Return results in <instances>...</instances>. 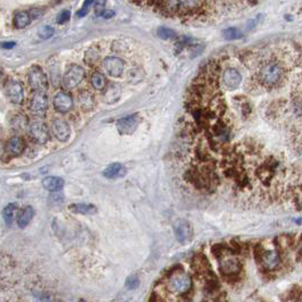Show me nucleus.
<instances>
[{"label":"nucleus","mask_w":302,"mask_h":302,"mask_svg":"<svg viewBox=\"0 0 302 302\" xmlns=\"http://www.w3.org/2000/svg\"><path fill=\"white\" fill-rule=\"evenodd\" d=\"M284 74V67L279 61L268 60L265 61L258 70V81L264 86L273 88L283 81Z\"/></svg>","instance_id":"1"},{"label":"nucleus","mask_w":302,"mask_h":302,"mask_svg":"<svg viewBox=\"0 0 302 302\" xmlns=\"http://www.w3.org/2000/svg\"><path fill=\"white\" fill-rule=\"evenodd\" d=\"M168 285L170 291H173L174 293L183 294L191 290L192 279L185 273H175L170 276Z\"/></svg>","instance_id":"2"},{"label":"nucleus","mask_w":302,"mask_h":302,"mask_svg":"<svg viewBox=\"0 0 302 302\" xmlns=\"http://www.w3.org/2000/svg\"><path fill=\"white\" fill-rule=\"evenodd\" d=\"M83 79H84V70L79 65H72L65 73L61 84L64 89L72 90L76 88Z\"/></svg>","instance_id":"3"},{"label":"nucleus","mask_w":302,"mask_h":302,"mask_svg":"<svg viewBox=\"0 0 302 302\" xmlns=\"http://www.w3.org/2000/svg\"><path fill=\"white\" fill-rule=\"evenodd\" d=\"M28 84L35 92H45L48 90V80L39 66H33L27 75Z\"/></svg>","instance_id":"4"},{"label":"nucleus","mask_w":302,"mask_h":302,"mask_svg":"<svg viewBox=\"0 0 302 302\" xmlns=\"http://www.w3.org/2000/svg\"><path fill=\"white\" fill-rule=\"evenodd\" d=\"M28 131H30V136L32 137L36 143L45 144L48 142L50 134L49 130L45 123L41 121H33L28 126Z\"/></svg>","instance_id":"5"},{"label":"nucleus","mask_w":302,"mask_h":302,"mask_svg":"<svg viewBox=\"0 0 302 302\" xmlns=\"http://www.w3.org/2000/svg\"><path fill=\"white\" fill-rule=\"evenodd\" d=\"M220 268L224 275H236L240 272L238 258L231 253H221L220 256Z\"/></svg>","instance_id":"6"},{"label":"nucleus","mask_w":302,"mask_h":302,"mask_svg":"<svg viewBox=\"0 0 302 302\" xmlns=\"http://www.w3.org/2000/svg\"><path fill=\"white\" fill-rule=\"evenodd\" d=\"M28 108L33 115L41 116L45 114L48 109V98L45 92H34L32 94L30 103H28Z\"/></svg>","instance_id":"7"},{"label":"nucleus","mask_w":302,"mask_h":302,"mask_svg":"<svg viewBox=\"0 0 302 302\" xmlns=\"http://www.w3.org/2000/svg\"><path fill=\"white\" fill-rule=\"evenodd\" d=\"M141 122V118L139 115H130L127 117L121 118L117 122V130L121 134H124V136H129V134H132L134 131L137 129Z\"/></svg>","instance_id":"8"},{"label":"nucleus","mask_w":302,"mask_h":302,"mask_svg":"<svg viewBox=\"0 0 302 302\" xmlns=\"http://www.w3.org/2000/svg\"><path fill=\"white\" fill-rule=\"evenodd\" d=\"M5 91H6V96L9 98V100L12 101V103L16 105L23 104L24 92L20 82L10 80V81L6 83Z\"/></svg>","instance_id":"9"},{"label":"nucleus","mask_w":302,"mask_h":302,"mask_svg":"<svg viewBox=\"0 0 302 302\" xmlns=\"http://www.w3.org/2000/svg\"><path fill=\"white\" fill-rule=\"evenodd\" d=\"M174 232H175L176 239L178 242L181 243H188L191 241L192 239V227L190 223H188L187 220H178L174 224Z\"/></svg>","instance_id":"10"},{"label":"nucleus","mask_w":302,"mask_h":302,"mask_svg":"<svg viewBox=\"0 0 302 302\" xmlns=\"http://www.w3.org/2000/svg\"><path fill=\"white\" fill-rule=\"evenodd\" d=\"M52 131L53 134L57 140L65 142L70 139L71 136V127L64 119H55L52 123Z\"/></svg>","instance_id":"11"},{"label":"nucleus","mask_w":302,"mask_h":302,"mask_svg":"<svg viewBox=\"0 0 302 302\" xmlns=\"http://www.w3.org/2000/svg\"><path fill=\"white\" fill-rule=\"evenodd\" d=\"M54 107L58 112H61V114L70 111L73 107V99L71 94L64 92V91L58 92L54 98Z\"/></svg>","instance_id":"12"},{"label":"nucleus","mask_w":302,"mask_h":302,"mask_svg":"<svg viewBox=\"0 0 302 302\" xmlns=\"http://www.w3.org/2000/svg\"><path fill=\"white\" fill-rule=\"evenodd\" d=\"M104 67L109 75L112 78H117V76H121L124 71V61L118 57H107L104 60Z\"/></svg>","instance_id":"13"},{"label":"nucleus","mask_w":302,"mask_h":302,"mask_svg":"<svg viewBox=\"0 0 302 302\" xmlns=\"http://www.w3.org/2000/svg\"><path fill=\"white\" fill-rule=\"evenodd\" d=\"M223 82L228 90H235L242 82V75L235 68H227L223 74Z\"/></svg>","instance_id":"14"},{"label":"nucleus","mask_w":302,"mask_h":302,"mask_svg":"<svg viewBox=\"0 0 302 302\" xmlns=\"http://www.w3.org/2000/svg\"><path fill=\"white\" fill-rule=\"evenodd\" d=\"M25 149V142L24 140L20 137H13L12 139L7 141L6 144V151L7 154L10 156H20Z\"/></svg>","instance_id":"15"},{"label":"nucleus","mask_w":302,"mask_h":302,"mask_svg":"<svg viewBox=\"0 0 302 302\" xmlns=\"http://www.w3.org/2000/svg\"><path fill=\"white\" fill-rule=\"evenodd\" d=\"M261 261H263L264 267L266 269H269V271L275 269L279 264V256H278L277 251H275V250L265 251V252L263 253V256H261Z\"/></svg>","instance_id":"16"},{"label":"nucleus","mask_w":302,"mask_h":302,"mask_svg":"<svg viewBox=\"0 0 302 302\" xmlns=\"http://www.w3.org/2000/svg\"><path fill=\"white\" fill-rule=\"evenodd\" d=\"M104 176L106 178H110V180H115V178H121L126 174V168L122 164L115 163L109 165L106 169L104 170Z\"/></svg>","instance_id":"17"},{"label":"nucleus","mask_w":302,"mask_h":302,"mask_svg":"<svg viewBox=\"0 0 302 302\" xmlns=\"http://www.w3.org/2000/svg\"><path fill=\"white\" fill-rule=\"evenodd\" d=\"M65 182L63 178L58 176H48L42 181V185L46 190L50 192H58L63 190Z\"/></svg>","instance_id":"18"},{"label":"nucleus","mask_w":302,"mask_h":302,"mask_svg":"<svg viewBox=\"0 0 302 302\" xmlns=\"http://www.w3.org/2000/svg\"><path fill=\"white\" fill-rule=\"evenodd\" d=\"M33 216H34L33 208H32V207H30V206L25 207V208L21 210L20 214H18V216H17L18 226L22 227V228L27 227L28 223L31 221L32 218H33Z\"/></svg>","instance_id":"19"},{"label":"nucleus","mask_w":302,"mask_h":302,"mask_svg":"<svg viewBox=\"0 0 302 302\" xmlns=\"http://www.w3.org/2000/svg\"><path fill=\"white\" fill-rule=\"evenodd\" d=\"M119 96H121V90H119V86L116 84H110L106 86V90L104 92V99L108 104L115 103L116 100H118Z\"/></svg>","instance_id":"20"},{"label":"nucleus","mask_w":302,"mask_h":302,"mask_svg":"<svg viewBox=\"0 0 302 302\" xmlns=\"http://www.w3.org/2000/svg\"><path fill=\"white\" fill-rule=\"evenodd\" d=\"M68 208L75 214L92 215L97 213L96 207L93 205H89V203H74V205H71Z\"/></svg>","instance_id":"21"},{"label":"nucleus","mask_w":302,"mask_h":302,"mask_svg":"<svg viewBox=\"0 0 302 302\" xmlns=\"http://www.w3.org/2000/svg\"><path fill=\"white\" fill-rule=\"evenodd\" d=\"M31 15L28 12H24V10H21V12H18L15 14V16H14L13 23L14 27L17 28H23L27 27V25L30 24L31 22Z\"/></svg>","instance_id":"22"},{"label":"nucleus","mask_w":302,"mask_h":302,"mask_svg":"<svg viewBox=\"0 0 302 302\" xmlns=\"http://www.w3.org/2000/svg\"><path fill=\"white\" fill-rule=\"evenodd\" d=\"M79 104L84 110H89V109H92L94 106V100L92 94L88 91H83L79 94Z\"/></svg>","instance_id":"23"},{"label":"nucleus","mask_w":302,"mask_h":302,"mask_svg":"<svg viewBox=\"0 0 302 302\" xmlns=\"http://www.w3.org/2000/svg\"><path fill=\"white\" fill-rule=\"evenodd\" d=\"M91 84L96 90H104L106 88V78L101 72H94L91 76Z\"/></svg>","instance_id":"24"},{"label":"nucleus","mask_w":302,"mask_h":302,"mask_svg":"<svg viewBox=\"0 0 302 302\" xmlns=\"http://www.w3.org/2000/svg\"><path fill=\"white\" fill-rule=\"evenodd\" d=\"M16 208L17 207L15 203H9V205L6 206L5 209H3V212H2L3 220H5L7 225H12L13 220H14V214H15Z\"/></svg>","instance_id":"25"},{"label":"nucleus","mask_w":302,"mask_h":302,"mask_svg":"<svg viewBox=\"0 0 302 302\" xmlns=\"http://www.w3.org/2000/svg\"><path fill=\"white\" fill-rule=\"evenodd\" d=\"M99 53L97 52L96 49L92 48L88 50V53L85 54V61L88 63L89 65H92V64H96L98 60H99Z\"/></svg>","instance_id":"26"},{"label":"nucleus","mask_w":302,"mask_h":302,"mask_svg":"<svg viewBox=\"0 0 302 302\" xmlns=\"http://www.w3.org/2000/svg\"><path fill=\"white\" fill-rule=\"evenodd\" d=\"M157 34L162 39H175L176 33L173 30H170L168 27H159L157 31Z\"/></svg>","instance_id":"27"},{"label":"nucleus","mask_w":302,"mask_h":302,"mask_svg":"<svg viewBox=\"0 0 302 302\" xmlns=\"http://www.w3.org/2000/svg\"><path fill=\"white\" fill-rule=\"evenodd\" d=\"M223 34H224V38L227 40H235V39L241 38V32L235 27L226 28V30L223 32Z\"/></svg>","instance_id":"28"},{"label":"nucleus","mask_w":302,"mask_h":302,"mask_svg":"<svg viewBox=\"0 0 302 302\" xmlns=\"http://www.w3.org/2000/svg\"><path fill=\"white\" fill-rule=\"evenodd\" d=\"M93 2H94V0H85V1L83 2L81 10L78 13V17H83V16L88 15V13L90 12V8H91V6L93 5Z\"/></svg>","instance_id":"29"},{"label":"nucleus","mask_w":302,"mask_h":302,"mask_svg":"<svg viewBox=\"0 0 302 302\" xmlns=\"http://www.w3.org/2000/svg\"><path fill=\"white\" fill-rule=\"evenodd\" d=\"M39 35L41 39H49L50 36L54 35V28L52 27H43L39 30Z\"/></svg>","instance_id":"30"},{"label":"nucleus","mask_w":302,"mask_h":302,"mask_svg":"<svg viewBox=\"0 0 302 302\" xmlns=\"http://www.w3.org/2000/svg\"><path fill=\"white\" fill-rule=\"evenodd\" d=\"M105 5H106V0H96L94 9H96V15L97 16H101V14L104 13Z\"/></svg>","instance_id":"31"},{"label":"nucleus","mask_w":302,"mask_h":302,"mask_svg":"<svg viewBox=\"0 0 302 302\" xmlns=\"http://www.w3.org/2000/svg\"><path fill=\"white\" fill-rule=\"evenodd\" d=\"M70 17H71V13L68 12V10H63V12H61L57 17V23L59 24L66 23V22L70 20Z\"/></svg>","instance_id":"32"},{"label":"nucleus","mask_w":302,"mask_h":302,"mask_svg":"<svg viewBox=\"0 0 302 302\" xmlns=\"http://www.w3.org/2000/svg\"><path fill=\"white\" fill-rule=\"evenodd\" d=\"M137 285H139V278L137 276H131V277L126 279V286L129 289H136Z\"/></svg>","instance_id":"33"},{"label":"nucleus","mask_w":302,"mask_h":302,"mask_svg":"<svg viewBox=\"0 0 302 302\" xmlns=\"http://www.w3.org/2000/svg\"><path fill=\"white\" fill-rule=\"evenodd\" d=\"M28 13H30L31 18H40L42 15L43 10H41L40 8H33V9H31Z\"/></svg>","instance_id":"34"},{"label":"nucleus","mask_w":302,"mask_h":302,"mask_svg":"<svg viewBox=\"0 0 302 302\" xmlns=\"http://www.w3.org/2000/svg\"><path fill=\"white\" fill-rule=\"evenodd\" d=\"M114 15H115V12L111 9H105L104 13L101 14V16H103L104 18H111Z\"/></svg>","instance_id":"35"},{"label":"nucleus","mask_w":302,"mask_h":302,"mask_svg":"<svg viewBox=\"0 0 302 302\" xmlns=\"http://www.w3.org/2000/svg\"><path fill=\"white\" fill-rule=\"evenodd\" d=\"M2 47L3 48H13V47H15V42H3Z\"/></svg>","instance_id":"36"},{"label":"nucleus","mask_w":302,"mask_h":302,"mask_svg":"<svg viewBox=\"0 0 302 302\" xmlns=\"http://www.w3.org/2000/svg\"><path fill=\"white\" fill-rule=\"evenodd\" d=\"M79 302H85V301H84V300H80Z\"/></svg>","instance_id":"37"}]
</instances>
